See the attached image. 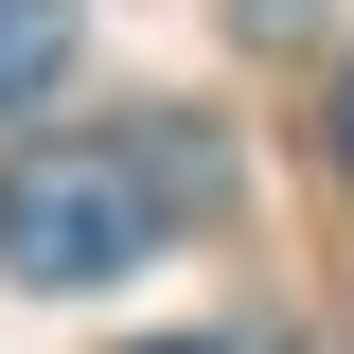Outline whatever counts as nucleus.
Wrapping results in <instances>:
<instances>
[{
	"label": "nucleus",
	"mask_w": 354,
	"mask_h": 354,
	"mask_svg": "<svg viewBox=\"0 0 354 354\" xmlns=\"http://www.w3.org/2000/svg\"><path fill=\"white\" fill-rule=\"evenodd\" d=\"M71 71V0H0V106H36Z\"/></svg>",
	"instance_id": "obj_2"
},
{
	"label": "nucleus",
	"mask_w": 354,
	"mask_h": 354,
	"mask_svg": "<svg viewBox=\"0 0 354 354\" xmlns=\"http://www.w3.org/2000/svg\"><path fill=\"white\" fill-rule=\"evenodd\" d=\"M160 195L177 177H142L124 142H18V160H0V266L53 283V301H71V283H124L142 230H160Z\"/></svg>",
	"instance_id": "obj_1"
},
{
	"label": "nucleus",
	"mask_w": 354,
	"mask_h": 354,
	"mask_svg": "<svg viewBox=\"0 0 354 354\" xmlns=\"http://www.w3.org/2000/svg\"><path fill=\"white\" fill-rule=\"evenodd\" d=\"M160 354H213V337H160Z\"/></svg>",
	"instance_id": "obj_4"
},
{
	"label": "nucleus",
	"mask_w": 354,
	"mask_h": 354,
	"mask_svg": "<svg viewBox=\"0 0 354 354\" xmlns=\"http://www.w3.org/2000/svg\"><path fill=\"white\" fill-rule=\"evenodd\" d=\"M337 160H354V71H337Z\"/></svg>",
	"instance_id": "obj_3"
}]
</instances>
